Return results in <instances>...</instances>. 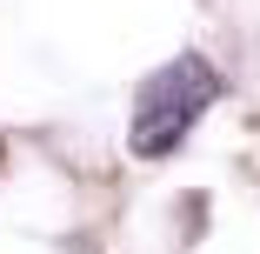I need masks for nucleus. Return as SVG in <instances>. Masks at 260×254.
<instances>
[{
	"label": "nucleus",
	"mask_w": 260,
	"mask_h": 254,
	"mask_svg": "<svg viewBox=\"0 0 260 254\" xmlns=\"http://www.w3.org/2000/svg\"><path fill=\"white\" fill-rule=\"evenodd\" d=\"M147 94H153V100H174V107H187V114H207V107L220 100V74L207 67L200 54H180L174 67L153 74V87H147Z\"/></svg>",
	"instance_id": "nucleus-1"
},
{
	"label": "nucleus",
	"mask_w": 260,
	"mask_h": 254,
	"mask_svg": "<svg viewBox=\"0 0 260 254\" xmlns=\"http://www.w3.org/2000/svg\"><path fill=\"white\" fill-rule=\"evenodd\" d=\"M187 107H174V100H153V94H140V114H134V134H127V147L140 161H160V154H174L180 147V134H187Z\"/></svg>",
	"instance_id": "nucleus-2"
}]
</instances>
